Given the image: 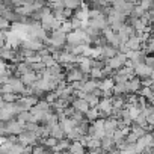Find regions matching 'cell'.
Listing matches in <instances>:
<instances>
[{"mask_svg":"<svg viewBox=\"0 0 154 154\" xmlns=\"http://www.w3.org/2000/svg\"><path fill=\"white\" fill-rule=\"evenodd\" d=\"M66 33L62 32V29L50 32V45H54L57 48H63L66 45Z\"/></svg>","mask_w":154,"mask_h":154,"instance_id":"cell-1","label":"cell"},{"mask_svg":"<svg viewBox=\"0 0 154 154\" xmlns=\"http://www.w3.org/2000/svg\"><path fill=\"white\" fill-rule=\"evenodd\" d=\"M127 54H122V53H118V56H115L113 59H109L107 60V66L112 68L113 71H119L121 68L125 66V62H127Z\"/></svg>","mask_w":154,"mask_h":154,"instance_id":"cell-2","label":"cell"},{"mask_svg":"<svg viewBox=\"0 0 154 154\" xmlns=\"http://www.w3.org/2000/svg\"><path fill=\"white\" fill-rule=\"evenodd\" d=\"M152 71H154V69H151V68L146 66L145 63H140V65H137V66L134 68V74H136V77H137L139 80H142V82L151 79Z\"/></svg>","mask_w":154,"mask_h":154,"instance_id":"cell-3","label":"cell"},{"mask_svg":"<svg viewBox=\"0 0 154 154\" xmlns=\"http://www.w3.org/2000/svg\"><path fill=\"white\" fill-rule=\"evenodd\" d=\"M118 48H115V47H112L110 44L109 45H104V47H101V53H100V57L103 59V60H109V59H113L115 56H118Z\"/></svg>","mask_w":154,"mask_h":154,"instance_id":"cell-4","label":"cell"},{"mask_svg":"<svg viewBox=\"0 0 154 154\" xmlns=\"http://www.w3.org/2000/svg\"><path fill=\"white\" fill-rule=\"evenodd\" d=\"M125 86H127L128 94H139V92L142 91V88H143L142 80H139L137 77H134V79H131L130 82H127V83H125Z\"/></svg>","mask_w":154,"mask_h":154,"instance_id":"cell-5","label":"cell"},{"mask_svg":"<svg viewBox=\"0 0 154 154\" xmlns=\"http://www.w3.org/2000/svg\"><path fill=\"white\" fill-rule=\"evenodd\" d=\"M118 122H119V121H116V119H113V118H107V119L104 121V130H106V134H107V136L113 137L115 131L118 130Z\"/></svg>","mask_w":154,"mask_h":154,"instance_id":"cell-6","label":"cell"},{"mask_svg":"<svg viewBox=\"0 0 154 154\" xmlns=\"http://www.w3.org/2000/svg\"><path fill=\"white\" fill-rule=\"evenodd\" d=\"M72 107L77 110V112H82V113H88L89 112V109H91V106H89V103L86 101V100H83V98H77L74 103H72Z\"/></svg>","mask_w":154,"mask_h":154,"instance_id":"cell-7","label":"cell"},{"mask_svg":"<svg viewBox=\"0 0 154 154\" xmlns=\"http://www.w3.org/2000/svg\"><path fill=\"white\" fill-rule=\"evenodd\" d=\"M59 125L63 128V131L68 134V133H71L75 127H77V124H75V121L71 118V119H68V118H65V119H60L59 121Z\"/></svg>","mask_w":154,"mask_h":154,"instance_id":"cell-8","label":"cell"},{"mask_svg":"<svg viewBox=\"0 0 154 154\" xmlns=\"http://www.w3.org/2000/svg\"><path fill=\"white\" fill-rule=\"evenodd\" d=\"M100 80H94V79H89V80H86L85 82V85H83V91L86 92V94H92L95 89H98L100 88Z\"/></svg>","mask_w":154,"mask_h":154,"instance_id":"cell-9","label":"cell"},{"mask_svg":"<svg viewBox=\"0 0 154 154\" xmlns=\"http://www.w3.org/2000/svg\"><path fill=\"white\" fill-rule=\"evenodd\" d=\"M125 45L128 47L130 51H139V50H142V42H140L139 36H131Z\"/></svg>","mask_w":154,"mask_h":154,"instance_id":"cell-10","label":"cell"},{"mask_svg":"<svg viewBox=\"0 0 154 154\" xmlns=\"http://www.w3.org/2000/svg\"><path fill=\"white\" fill-rule=\"evenodd\" d=\"M51 137H54V139H57V140H62V139L66 137V133H65L63 128L57 124V125H54V127L51 128Z\"/></svg>","mask_w":154,"mask_h":154,"instance_id":"cell-11","label":"cell"},{"mask_svg":"<svg viewBox=\"0 0 154 154\" xmlns=\"http://www.w3.org/2000/svg\"><path fill=\"white\" fill-rule=\"evenodd\" d=\"M139 95L143 97V98H146L148 103H154V91H152V88H146V86H143L142 91L139 92Z\"/></svg>","mask_w":154,"mask_h":154,"instance_id":"cell-12","label":"cell"},{"mask_svg":"<svg viewBox=\"0 0 154 154\" xmlns=\"http://www.w3.org/2000/svg\"><path fill=\"white\" fill-rule=\"evenodd\" d=\"M112 80L115 82V85H124V83L130 82L128 77L124 75V74H121L119 71H115V74H113V77H112Z\"/></svg>","mask_w":154,"mask_h":154,"instance_id":"cell-13","label":"cell"},{"mask_svg":"<svg viewBox=\"0 0 154 154\" xmlns=\"http://www.w3.org/2000/svg\"><path fill=\"white\" fill-rule=\"evenodd\" d=\"M65 9H71V11H77V9H80L82 8V2H79V0H65Z\"/></svg>","mask_w":154,"mask_h":154,"instance_id":"cell-14","label":"cell"},{"mask_svg":"<svg viewBox=\"0 0 154 154\" xmlns=\"http://www.w3.org/2000/svg\"><path fill=\"white\" fill-rule=\"evenodd\" d=\"M88 137H89V136H88ZM86 148H88L89 151H95V149L101 148V140H100V139H95V137H89Z\"/></svg>","mask_w":154,"mask_h":154,"instance_id":"cell-15","label":"cell"},{"mask_svg":"<svg viewBox=\"0 0 154 154\" xmlns=\"http://www.w3.org/2000/svg\"><path fill=\"white\" fill-rule=\"evenodd\" d=\"M83 100H86V101L89 103L91 109H95V107H98V104H100V100H101V98L95 97L94 94H86V97H85Z\"/></svg>","mask_w":154,"mask_h":154,"instance_id":"cell-16","label":"cell"},{"mask_svg":"<svg viewBox=\"0 0 154 154\" xmlns=\"http://www.w3.org/2000/svg\"><path fill=\"white\" fill-rule=\"evenodd\" d=\"M86 119L91 122V124H94L97 119H100V110L95 107V109H89V112L86 113Z\"/></svg>","mask_w":154,"mask_h":154,"instance_id":"cell-17","label":"cell"},{"mask_svg":"<svg viewBox=\"0 0 154 154\" xmlns=\"http://www.w3.org/2000/svg\"><path fill=\"white\" fill-rule=\"evenodd\" d=\"M112 103H113V109H119L122 110L125 107V97H113L112 98Z\"/></svg>","mask_w":154,"mask_h":154,"instance_id":"cell-18","label":"cell"},{"mask_svg":"<svg viewBox=\"0 0 154 154\" xmlns=\"http://www.w3.org/2000/svg\"><path fill=\"white\" fill-rule=\"evenodd\" d=\"M113 86H115V82H113L112 79H104V80H101V83H100V89H101L103 92H104V91H112Z\"/></svg>","mask_w":154,"mask_h":154,"instance_id":"cell-19","label":"cell"},{"mask_svg":"<svg viewBox=\"0 0 154 154\" xmlns=\"http://www.w3.org/2000/svg\"><path fill=\"white\" fill-rule=\"evenodd\" d=\"M21 98V95H17V94H2V101L5 103H15Z\"/></svg>","mask_w":154,"mask_h":154,"instance_id":"cell-20","label":"cell"},{"mask_svg":"<svg viewBox=\"0 0 154 154\" xmlns=\"http://www.w3.org/2000/svg\"><path fill=\"white\" fill-rule=\"evenodd\" d=\"M130 131H133V133H134V134H136L139 139H140V137H143V136L146 134L145 128H143V127H139V125H136L134 122L131 124V127H130Z\"/></svg>","mask_w":154,"mask_h":154,"instance_id":"cell-21","label":"cell"},{"mask_svg":"<svg viewBox=\"0 0 154 154\" xmlns=\"http://www.w3.org/2000/svg\"><path fill=\"white\" fill-rule=\"evenodd\" d=\"M42 62H44V65L47 66V68H51V66H54L56 63H57V60L50 54V56H47V57H42Z\"/></svg>","mask_w":154,"mask_h":154,"instance_id":"cell-22","label":"cell"},{"mask_svg":"<svg viewBox=\"0 0 154 154\" xmlns=\"http://www.w3.org/2000/svg\"><path fill=\"white\" fill-rule=\"evenodd\" d=\"M57 143H59V140L57 139H54V137H48V139H44V145L47 146V148H50V149H53L54 146H57Z\"/></svg>","mask_w":154,"mask_h":154,"instance_id":"cell-23","label":"cell"},{"mask_svg":"<svg viewBox=\"0 0 154 154\" xmlns=\"http://www.w3.org/2000/svg\"><path fill=\"white\" fill-rule=\"evenodd\" d=\"M62 32H65L66 35H69L71 32H74V29H72V24H71V21H65V23H62Z\"/></svg>","mask_w":154,"mask_h":154,"instance_id":"cell-24","label":"cell"},{"mask_svg":"<svg viewBox=\"0 0 154 154\" xmlns=\"http://www.w3.org/2000/svg\"><path fill=\"white\" fill-rule=\"evenodd\" d=\"M0 92L2 94H14V89H12V86L11 85H2V89H0Z\"/></svg>","mask_w":154,"mask_h":154,"instance_id":"cell-25","label":"cell"},{"mask_svg":"<svg viewBox=\"0 0 154 154\" xmlns=\"http://www.w3.org/2000/svg\"><path fill=\"white\" fill-rule=\"evenodd\" d=\"M83 85H85V82H74V83H71L74 91H83Z\"/></svg>","mask_w":154,"mask_h":154,"instance_id":"cell-26","label":"cell"},{"mask_svg":"<svg viewBox=\"0 0 154 154\" xmlns=\"http://www.w3.org/2000/svg\"><path fill=\"white\" fill-rule=\"evenodd\" d=\"M145 65L149 66L151 69H154V56H146V59H145Z\"/></svg>","mask_w":154,"mask_h":154,"instance_id":"cell-27","label":"cell"},{"mask_svg":"<svg viewBox=\"0 0 154 154\" xmlns=\"http://www.w3.org/2000/svg\"><path fill=\"white\" fill-rule=\"evenodd\" d=\"M88 154H107V152H104L103 148H98V149H95V151H88Z\"/></svg>","mask_w":154,"mask_h":154,"instance_id":"cell-28","label":"cell"},{"mask_svg":"<svg viewBox=\"0 0 154 154\" xmlns=\"http://www.w3.org/2000/svg\"><path fill=\"white\" fill-rule=\"evenodd\" d=\"M118 154H133V152H128V151H119Z\"/></svg>","mask_w":154,"mask_h":154,"instance_id":"cell-29","label":"cell"},{"mask_svg":"<svg viewBox=\"0 0 154 154\" xmlns=\"http://www.w3.org/2000/svg\"><path fill=\"white\" fill-rule=\"evenodd\" d=\"M53 154H65V152H62V151H56V152H53Z\"/></svg>","mask_w":154,"mask_h":154,"instance_id":"cell-30","label":"cell"},{"mask_svg":"<svg viewBox=\"0 0 154 154\" xmlns=\"http://www.w3.org/2000/svg\"><path fill=\"white\" fill-rule=\"evenodd\" d=\"M151 80L154 82V71H152V74H151Z\"/></svg>","mask_w":154,"mask_h":154,"instance_id":"cell-31","label":"cell"},{"mask_svg":"<svg viewBox=\"0 0 154 154\" xmlns=\"http://www.w3.org/2000/svg\"><path fill=\"white\" fill-rule=\"evenodd\" d=\"M152 91H154V88H152Z\"/></svg>","mask_w":154,"mask_h":154,"instance_id":"cell-32","label":"cell"}]
</instances>
